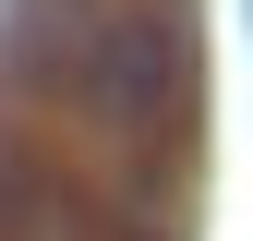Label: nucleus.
Instances as JSON below:
<instances>
[{"label":"nucleus","instance_id":"1","mask_svg":"<svg viewBox=\"0 0 253 241\" xmlns=\"http://www.w3.org/2000/svg\"><path fill=\"white\" fill-rule=\"evenodd\" d=\"M84 97H97L109 120H169V97H181V24H169V12L109 24L97 60H84Z\"/></svg>","mask_w":253,"mask_h":241}]
</instances>
